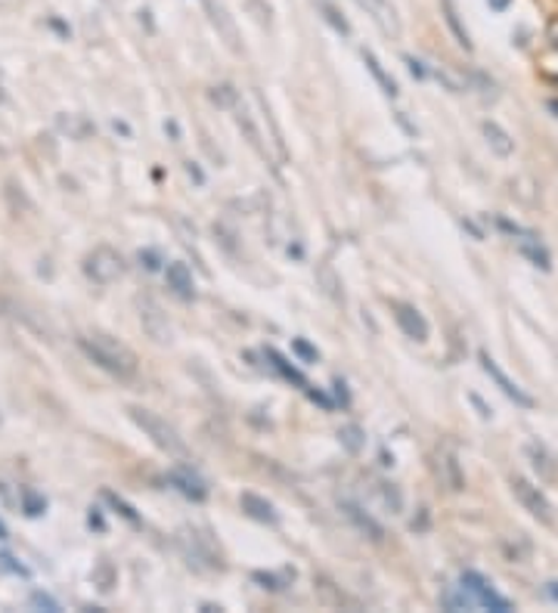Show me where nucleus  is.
I'll use <instances>...</instances> for the list:
<instances>
[{"instance_id": "f257e3e1", "label": "nucleus", "mask_w": 558, "mask_h": 613, "mask_svg": "<svg viewBox=\"0 0 558 613\" xmlns=\"http://www.w3.org/2000/svg\"><path fill=\"white\" fill-rule=\"evenodd\" d=\"M78 348L94 366L109 372L112 378H119V381L137 378V368H140L137 366V353L127 345H122L119 338H112L106 331H90V335H78Z\"/></svg>"}, {"instance_id": "f03ea898", "label": "nucleus", "mask_w": 558, "mask_h": 613, "mask_svg": "<svg viewBox=\"0 0 558 613\" xmlns=\"http://www.w3.org/2000/svg\"><path fill=\"white\" fill-rule=\"evenodd\" d=\"M127 415H131V422L137 425V428L144 430L146 437L159 447L162 452L168 455H177V459H184L186 455V443L181 440V434L174 430V425H168L162 415H156L152 409L146 406H127Z\"/></svg>"}, {"instance_id": "7ed1b4c3", "label": "nucleus", "mask_w": 558, "mask_h": 613, "mask_svg": "<svg viewBox=\"0 0 558 613\" xmlns=\"http://www.w3.org/2000/svg\"><path fill=\"white\" fill-rule=\"evenodd\" d=\"M177 546H181L186 561H189L193 567H199V571H221V567H224L218 546L208 539L206 533L196 530V527H186V530L177 533Z\"/></svg>"}, {"instance_id": "20e7f679", "label": "nucleus", "mask_w": 558, "mask_h": 613, "mask_svg": "<svg viewBox=\"0 0 558 613\" xmlns=\"http://www.w3.org/2000/svg\"><path fill=\"white\" fill-rule=\"evenodd\" d=\"M124 258L115 251V248L109 246H100L94 248L87 258H84V276L90 279V283H97V286H112V283H119L124 276Z\"/></svg>"}, {"instance_id": "39448f33", "label": "nucleus", "mask_w": 558, "mask_h": 613, "mask_svg": "<svg viewBox=\"0 0 558 613\" xmlns=\"http://www.w3.org/2000/svg\"><path fill=\"white\" fill-rule=\"evenodd\" d=\"M459 586L472 595V601H475L478 608H487V611H496V613L512 611V601H509V598H503V595H496L494 583H491L487 576H481V573L466 571L462 576H459Z\"/></svg>"}, {"instance_id": "423d86ee", "label": "nucleus", "mask_w": 558, "mask_h": 613, "mask_svg": "<svg viewBox=\"0 0 558 613\" xmlns=\"http://www.w3.org/2000/svg\"><path fill=\"white\" fill-rule=\"evenodd\" d=\"M137 313H140V326H144L146 338H152L156 345H171L174 341L171 320H168V313L156 298H137Z\"/></svg>"}, {"instance_id": "0eeeda50", "label": "nucleus", "mask_w": 558, "mask_h": 613, "mask_svg": "<svg viewBox=\"0 0 558 613\" xmlns=\"http://www.w3.org/2000/svg\"><path fill=\"white\" fill-rule=\"evenodd\" d=\"M509 487L516 492V499L524 505V511H531V517H537L540 524H546V527H553L556 524V514H553V505H549V499L543 496L540 487H534L531 480H524V477H512L509 480Z\"/></svg>"}, {"instance_id": "6e6552de", "label": "nucleus", "mask_w": 558, "mask_h": 613, "mask_svg": "<svg viewBox=\"0 0 558 613\" xmlns=\"http://www.w3.org/2000/svg\"><path fill=\"white\" fill-rule=\"evenodd\" d=\"M478 360H481V368H484V372L491 375V381H494L496 388L503 390V393H506V397H509V400H512L516 406H521V409L537 406V400H534V397H531L528 390L521 388L518 381H512V378H509V375H506V372L499 368V363H496V360L491 356V353H487V350H481V353H478Z\"/></svg>"}, {"instance_id": "1a4fd4ad", "label": "nucleus", "mask_w": 558, "mask_h": 613, "mask_svg": "<svg viewBox=\"0 0 558 613\" xmlns=\"http://www.w3.org/2000/svg\"><path fill=\"white\" fill-rule=\"evenodd\" d=\"M432 468L434 477L441 480V487H447L450 492L466 490V474H462V465H459V459H456V452L450 447H437L434 450Z\"/></svg>"}, {"instance_id": "9d476101", "label": "nucleus", "mask_w": 558, "mask_h": 613, "mask_svg": "<svg viewBox=\"0 0 558 613\" xmlns=\"http://www.w3.org/2000/svg\"><path fill=\"white\" fill-rule=\"evenodd\" d=\"M367 16H370L375 25H379V32L382 35H388V38H400V32H404V25H400V16H397V10H394L392 0H354Z\"/></svg>"}, {"instance_id": "9b49d317", "label": "nucleus", "mask_w": 558, "mask_h": 613, "mask_svg": "<svg viewBox=\"0 0 558 613\" xmlns=\"http://www.w3.org/2000/svg\"><path fill=\"white\" fill-rule=\"evenodd\" d=\"M168 484L181 492V496H186L189 502H206L208 499L206 477H202L199 471L189 468V465H181V468L168 471Z\"/></svg>"}, {"instance_id": "f8f14e48", "label": "nucleus", "mask_w": 558, "mask_h": 613, "mask_svg": "<svg viewBox=\"0 0 558 613\" xmlns=\"http://www.w3.org/2000/svg\"><path fill=\"white\" fill-rule=\"evenodd\" d=\"M394 310V320H397V326L400 331L410 338V341H429V320L416 310L413 304H404V301H394L392 304Z\"/></svg>"}, {"instance_id": "ddd939ff", "label": "nucleus", "mask_w": 558, "mask_h": 613, "mask_svg": "<svg viewBox=\"0 0 558 613\" xmlns=\"http://www.w3.org/2000/svg\"><path fill=\"white\" fill-rule=\"evenodd\" d=\"M524 455H528L531 468L540 474V480H556L558 459H556V452L549 450L543 440H528V443H524Z\"/></svg>"}, {"instance_id": "4468645a", "label": "nucleus", "mask_w": 558, "mask_h": 613, "mask_svg": "<svg viewBox=\"0 0 558 613\" xmlns=\"http://www.w3.org/2000/svg\"><path fill=\"white\" fill-rule=\"evenodd\" d=\"M342 511H345V517H348L354 527L363 533L370 542H375V546L385 542V527L372 517L370 511H363L360 505H354V502H342Z\"/></svg>"}, {"instance_id": "2eb2a0df", "label": "nucleus", "mask_w": 558, "mask_h": 613, "mask_svg": "<svg viewBox=\"0 0 558 613\" xmlns=\"http://www.w3.org/2000/svg\"><path fill=\"white\" fill-rule=\"evenodd\" d=\"M516 246H518V251H521V258H528V261H531L534 266H540L543 273H549V270H553V254H549L546 246L540 242L537 233H531V229H528L524 236H518Z\"/></svg>"}, {"instance_id": "dca6fc26", "label": "nucleus", "mask_w": 558, "mask_h": 613, "mask_svg": "<svg viewBox=\"0 0 558 613\" xmlns=\"http://www.w3.org/2000/svg\"><path fill=\"white\" fill-rule=\"evenodd\" d=\"M165 279L168 288H171L181 301H193V298H196V283H193V273H189V266L186 264H181V261L168 264Z\"/></svg>"}, {"instance_id": "f3484780", "label": "nucleus", "mask_w": 558, "mask_h": 613, "mask_svg": "<svg viewBox=\"0 0 558 613\" xmlns=\"http://www.w3.org/2000/svg\"><path fill=\"white\" fill-rule=\"evenodd\" d=\"M313 589H317V595H320V601H323V604H330V608H354V611L360 608L354 598H348V595L342 592V586H335V583H332L326 573H317V576H313Z\"/></svg>"}, {"instance_id": "a211bd4d", "label": "nucleus", "mask_w": 558, "mask_h": 613, "mask_svg": "<svg viewBox=\"0 0 558 613\" xmlns=\"http://www.w3.org/2000/svg\"><path fill=\"white\" fill-rule=\"evenodd\" d=\"M239 505H243V511H246L251 521H258V524H280V514H276V509L270 505L264 496H258V492H243L239 496Z\"/></svg>"}, {"instance_id": "6ab92c4d", "label": "nucleus", "mask_w": 558, "mask_h": 613, "mask_svg": "<svg viewBox=\"0 0 558 613\" xmlns=\"http://www.w3.org/2000/svg\"><path fill=\"white\" fill-rule=\"evenodd\" d=\"M206 7H208V16H211V25L221 32V38L227 41L230 50L239 53V35H236V25H233V20L227 16V10H224L221 3H214V0H206Z\"/></svg>"}, {"instance_id": "aec40b11", "label": "nucleus", "mask_w": 558, "mask_h": 613, "mask_svg": "<svg viewBox=\"0 0 558 613\" xmlns=\"http://www.w3.org/2000/svg\"><path fill=\"white\" fill-rule=\"evenodd\" d=\"M481 130H484V140H487V146L494 149L499 159H509V155L516 152V140L509 137V130H506L503 124H496L487 118V122L481 124Z\"/></svg>"}, {"instance_id": "412c9836", "label": "nucleus", "mask_w": 558, "mask_h": 613, "mask_svg": "<svg viewBox=\"0 0 558 613\" xmlns=\"http://www.w3.org/2000/svg\"><path fill=\"white\" fill-rule=\"evenodd\" d=\"M264 360H268V366L273 368L276 375H283V378H286V381H292L295 388H301V390H308V388H310L308 378H305V375H301L298 368L292 366L289 360H286V356H283L280 350L268 348V350H264Z\"/></svg>"}, {"instance_id": "4be33fe9", "label": "nucleus", "mask_w": 558, "mask_h": 613, "mask_svg": "<svg viewBox=\"0 0 558 613\" xmlns=\"http://www.w3.org/2000/svg\"><path fill=\"white\" fill-rule=\"evenodd\" d=\"M441 10H444V22L450 25V32H454L456 43L462 47V50H475V43H472V35H469V28L462 25V16H459V10H456L454 0H441Z\"/></svg>"}, {"instance_id": "5701e85b", "label": "nucleus", "mask_w": 558, "mask_h": 613, "mask_svg": "<svg viewBox=\"0 0 558 613\" xmlns=\"http://www.w3.org/2000/svg\"><path fill=\"white\" fill-rule=\"evenodd\" d=\"M317 13L323 16V22L330 25L332 32H338L342 38H351V22L342 16V10L335 7V0H313Z\"/></svg>"}, {"instance_id": "b1692460", "label": "nucleus", "mask_w": 558, "mask_h": 613, "mask_svg": "<svg viewBox=\"0 0 558 613\" xmlns=\"http://www.w3.org/2000/svg\"><path fill=\"white\" fill-rule=\"evenodd\" d=\"M363 65L370 68V75H372V78H375V84L382 87V93H385V97H392V100H394V97L400 93V90H397V82H394L392 75H388V72L382 68V62L375 60V53H370V50H363Z\"/></svg>"}, {"instance_id": "393cba45", "label": "nucleus", "mask_w": 558, "mask_h": 613, "mask_svg": "<svg viewBox=\"0 0 558 613\" xmlns=\"http://www.w3.org/2000/svg\"><path fill=\"white\" fill-rule=\"evenodd\" d=\"M115 583H119V571H115V564L109 561V558H100L97 564H94V586L100 589L103 595H109L115 589Z\"/></svg>"}, {"instance_id": "a878e982", "label": "nucleus", "mask_w": 558, "mask_h": 613, "mask_svg": "<svg viewBox=\"0 0 558 613\" xmlns=\"http://www.w3.org/2000/svg\"><path fill=\"white\" fill-rule=\"evenodd\" d=\"M338 443H342V450L345 452L360 455L363 447H367V430L360 428V425H345V428L338 430Z\"/></svg>"}, {"instance_id": "bb28decb", "label": "nucleus", "mask_w": 558, "mask_h": 613, "mask_svg": "<svg viewBox=\"0 0 558 613\" xmlns=\"http://www.w3.org/2000/svg\"><path fill=\"white\" fill-rule=\"evenodd\" d=\"M103 499H106V502H109V509L115 511L119 517H124V521H127L131 527H140V524H144V521H140V514H137V509H134L131 502H124L119 492L103 490Z\"/></svg>"}, {"instance_id": "cd10ccee", "label": "nucleus", "mask_w": 558, "mask_h": 613, "mask_svg": "<svg viewBox=\"0 0 558 613\" xmlns=\"http://www.w3.org/2000/svg\"><path fill=\"white\" fill-rule=\"evenodd\" d=\"M434 75H437V82H444V87H447L450 93H466V90H472V82H469L466 75H459L450 65H437Z\"/></svg>"}, {"instance_id": "c85d7f7f", "label": "nucleus", "mask_w": 558, "mask_h": 613, "mask_svg": "<svg viewBox=\"0 0 558 613\" xmlns=\"http://www.w3.org/2000/svg\"><path fill=\"white\" fill-rule=\"evenodd\" d=\"M60 130H65V134L75 137V140H87L97 127L87 122L84 115H60Z\"/></svg>"}, {"instance_id": "c756f323", "label": "nucleus", "mask_w": 558, "mask_h": 613, "mask_svg": "<svg viewBox=\"0 0 558 613\" xmlns=\"http://www.w3.org/2000/svg\"><path fill=\"white\" fill-rule=\"evenodd\" d=\"M233 112H236V124H239V130H246V140L251 143V149H258L261 155H268V149H264V143H261V134H258V127H255V122H251V115H248L243 105H236Z\"/></svg>"}, {"instance_id": "7c9ffc66", "label": "nucleus", "mask_w": 558, "mask_h": 613, "mask_svg": "<svg viewBox=\"0 0 558 613\" xmlns=\"http://www.w3.org/2000/svg\"><path fill=\"white\" fill-rule=\"evenodd\" d=\"M379 496H382L385 509L392 511V514H404V490H400L397 484L382 480V484H379Z\"/></svg>"}, {"instance_id": "2f4dec72", "label": "nucleus", "mask_w": 558, "mask_h": 613, "mask_svg": "<svg viewBox=\"0 0 558 613\" xmlns=\"http://www.w3.org/2000/svg\"><path fill=\"white\" fill-rule=\"evenodd\" d=\"M475 601H472V595L466 592L462 586L459 589H447V592L441 595V608L444 611H469Z\"/></svg>"}, {"instance_id": "473e14b6", "label": "nucleus", "mask_w": 558, "mask_h": 613, "mask_svg": "<svg viewBox=\"0 0 558 613\" xmlns=\"http://www.w3.org/2000/svg\"><path fill=\"white\" fill-rule=\"evenodd\" d=\"M317 283L323 286V291L330 295L332 301H345V295H342V279L332 273L330 264H323L320 270H317Z\"/></svg>"}, {"instance_id": "72a5a7b5", "label": "nucleus", "mask_w": 558, "mask_h": 613, "mask_svg": "<svg viewBox=\"0 0 558 613\" xmlns=\"http://www.w3.org/2000/svg\"><path fill=\"white\" fill-rule=\"evenodd\" d=\"M20 502H22V511H25L28 517H41L44 511H47V499H44L41 492L32 490V487H22Z\"/></svg>"}, {"instance_id": "f704fd0d", "label": "nucleus", "mask_w": 558, "mask_h": 613, "mask_svg": "<svg viewBox=\"0 0 558 613\" xmlns=\"http://www.w3.org/2000/svg\"><path fill=\"white\" fill-rule=\"evenodd\" d=\"M251 579L255 583H261V589H270V592H283L286 586H289L292 579H295V573H286V576H276V573H251Z\"/></svg>"}, {"instance_id": "c9c22d12", "label": "nucleus", "mask_w": 558, "mask_h": 613, "mask_svg": "<svg viewBox=\"0 0 558 613\" xmlns=\"http://www.w3.org/2000/svg\"><path fill=\"white\" fill-rule=\"evenodd\" d=\"M208 97L214 105H221V109H236L239 105V93L230 87V84H218V87H211L208 90Z\"/></svg>"}, {"instance_id": "e433bc0d", "label": "nucleus", "mask_w": 558, "mask_h": 613, "mask_svg": "<svg viewBox=\"0 0 558 613\" xmlns=\"http://www.w3.org/2000/svg\"><path fill=\"white\" fill-rule=\"evenodd\" d=\"M292 350L298 353L301 363H317V360H320V350L313 348V345H308L305 338H292Z\"/></svg>"}, {"instance_id": "4c0bfd02", "label": "nucleus", "mask_w": 558, "mask_h": 613, "mask_svg": "<svg viewBox=\"0 0 558 613\" xmlns=\"http://www.w3.org/2000/svg\"><path fill=\"white\" fill-rule=\"evenodd\" d=\"M0 573H7V576H28V567L20 564L10 552H0Z\"/></svg>"}, {"instance_id": "58836bf2", "label": "nucleus", "mask_w": 558, "mask_h": 613, "mask_svg": "<svg viewBox=\"0 0 558 613\" xmlns=\"http://www.w3.org/2000/svg\"><path fill=\"white\" fill-rule=\"evenodd\" d=\"M137 261H140V266H146L149 273L162 270V264H165V261H162V254H159L156 248H144V251L137 254Z\"/></svg>"}, {"instance_id": "ea45409f", "label": "nucleus", "mask_w": 558, "mask_h": 613, "mask_svg": "<svg viewBox=\"0 0 558 613\" xmlns=\"http://www.w3.org/2000/svg\"><path fill=\"white\" fill-rule=\"evenodd\" d=\"M32 608H38V611H50V613H57L60 611V601L57 598H50L47 592H32Z\"/></svg>"}, {"instance_id": "a19ab883", "label": "nucleus", "mask_w": 558, "mask_h": 613, "mask_svg": "<svg viewBox=\"0 0 558 613\" xmlns=\"http://www.w3.org/2000/svg\"><path fill=\"white\" fill-rule=\"evenodd\" d=\"M404 62L410 65V72H413V75H416V78H419V82H422V78H429V68H425L422 62L416 60V57H404Z\"/></svg>"}, {"instance_id": "79ce46f5", "label": "nucleus", "mask_w": 558, "mask_h": 613, "mask_svg": "<svg viewBox=\"0 0 558 613\" xmlns=\"http://www.w3.org/2000/svg\"><path fill=\"white\" fill-rule=\"evenodd\" d=\"M184 167H186V174H189V177L196 180V186H206V174H202V167H199V164L186 162Z\"/></svg>"}, {"instance_id": "37998d69", "label": "nucleus", "mask_w": 558, "mask_h": 613, "mask_svg": "<svg viewBox=\"0 0 558 613\" xmlns=\"http://www.w3.org/2000/svg\"><path fill=\"white\" fill-rule=\"evenodd\" d=\"M305 393H308V397H310V400H313V403H320V406H323V409H332V406H335V403H332V400H330V397H326V393H323V390L308 388V390H305Z\"/></svg>"}, {"instance_id": "c03bdc74", "label": "nucleus", "mask_w": 558, "mask_h": 613, "mask_svg": "<svg viewBox=\"0 0 558 613\" xmlns=\"http://www.w3.org/2000/svg\"><path fill=\"white\" fill-rule=\"evenodd\" d=\"M332 390H335V397H338V403H351V393H348V388H345V381L342 378H335V385H332Z\"/></svg>"}, {"instance_id": "a18cd8bd", "label": "nucleus", "mask_w": 558, "mask_h": 613, "mask_svg": "<svg viewBox=\"0 0 558 613\" xmlns=\"http://www.w3.org/2000/svg\"><path fill=\"white\" fill-rule=\"evenodd\" d=\"M87 524H90L94 530H100V533L106 530V521H103V514H100V509H90V514H87Z\"/></svg>"}, {"instance_id": "49530a36", "label": "nucleus", "mask_w": 558, "mask_h": 613, "mask_svg": "<svg viewBox=\"0 0 558 613\" xmlns=\"http://www.w3.org/2000/svg\"><path fill=\"white\" fill-rule=\"evenodd\" d=\"M410 530H416V533H425L429 530V509H422V514H419V521H410Z\"/></svg>"}, {"instance_id": "de8ad7c7", "label": "nucleus", "mask_w": 558, "mask_h": 613, "mask_svg": "<svg viewBox=\"0 0 558 613\" xmlns=\"http://www.w3.org/2000/svg\"><path fill=\"white\" fill-rule=\"evenodd\" d=\"M0 499H3L7 505H20V496H13V492H10V484H3V480H0Z\"/></svg>"}, {"instance_id": "09e8293b", "label": "nucleus", "mask_w": 558, "mask_h": 613, "mask_svg": "<svg viewBox=\"0 0 558 613\" xmlns=\"http://www.w3.org/2000/svg\"><path fill=\"white\" fill-rule=\"evenodd\" d=\"M546 595L558 604V579H549V583H546Z\"/></svg>"}, {"instance_id": "8fccbe9b", "label": "nucleus", "mask_w": 558, "mask_h": 613, "mask_svg": "<svg viewBox=\"0 0 558 613\" xmlns=\"http://www.w3.org/2000/svg\"><path fill=\"white\" fill-rule=\"evenodd\" d=\"M487 3H491V10L503 13V10H509V3H512V0H487Z\"/></svg>"}, {"instance_id": "3c124183", "label": "nucleus", "mask_w": 558, "mask_h": 613, "mask_svg": "<svg viewBox=\"0 0 558 613\" xmlns=\"http://www.w3.org/2000/svg\"><path fill=\"white\" fill-rule=\"evenodd\" d=\"M165 130H168V134H171V137H174V140H181V127H177V124H174V122H168Z\"/></svg>"}, {"instance_id": "603ef678", "label": "nucleus", "mask_w": 558, "mask_h": 613, "mask_svg": "<svg viewBox=\"0 0 558 613\" xmlns=\"http://www.w3.org/2000/svg\"><path fill=\"white\" fill-rule=\"evenodd\" d=\"M549 38H553V43L558 47V20H553V25H549Z\"/></svg>"}, {"instance_id": "864d4df0", "label": "nucleus", "mask_w": 558, "mask_h": 613, "mask_svg": "<svg viewBox=\"0 0 558 613\" xmlns=\"http://www.w3.org/2000/svg\"><path fill=\"white\" fill-rule=\"evenodd\" d=\"M202 611H206V613H214V611H221V604H202Z\"/></svg>"}, {"instance_id": "5fc2aeb1", "label": "nucleus", "mask_w": 558, "mask_h": 613, "mask_svg": "<svg viewBox=\"0 0 558 613\" xmlns=\"http://www.w3.org/2000/svg\"><path fill=\"white\" fill-rule=\"evenodd\" d=\"M0 539H10V533H7V527H3V521H0Z\"/></svg>"}]
</instances>
